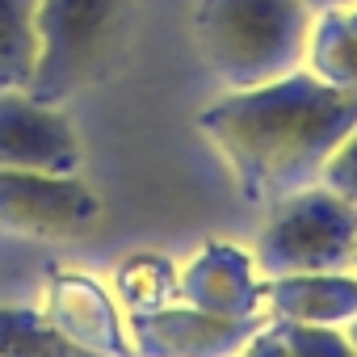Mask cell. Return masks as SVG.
Here are the masks:
<instances>
[{"mask_svg":"<svg viewBox=\"0 0 357 357\" xmlns=\"http://www.w3.org/2000/svg\"><path fill=\"white\" fill-rule=\"evenodd\" d=\"M43 315L80 349L97 357H139L126 332V315L114 303V294L76 269H55L47 282Z\"/></svg>","mask_w":357,"mask_h":357,"instance_id":"9","label":"cell"},{"mask_svg":"<svg viewBox=\"0 0 357 357\" xmlns=\"http://www.w3.org/2000/svg\"><path fill=\"white\" fill-rule=\"evenodd\" d=\"M176 298L223 315V319H252L269 315L265 307V278L248 248L236 244H206L185 265H176Z\"/></svg>","mask_w":357,"mask_h":357,"instance_id":"8","label":"cell"},{"mask_svg":"<svg viewBox=\"0 0 357 357\" xmlns=\"http://www.w3.org/2000/svg\"><path fill=\"white\" fill-rule=\"evenodd\" d=\"M344 336H349V344H353V353H357V319H353V324H344Z\"/></svg>","mask_w":357,"mask_h":357,"instance_id":"19","label":"cell"},{"mask_svg":"<svg viewBox=\"0 0 357 357\" xmlns=\"http://www.w3.org/2000/svg\"><path fill=\"white\" fill-rule=\"evenodd\" d=\"M265 307L273 319L286 324H315V328H344L357 319V273H290L265 278Z\"/></svg>","mask_w":357,"mask_h":357,"instance_id":"10","label":"cell"},{"mask_svg":"<svg viewBox=\"0 0 357 357\" xmlns=\"http://www.w3.org/2000/svg\"><path fill=\"white\" fill-rule=\"evenodd\" d=\"M357 252V206L324 185H307L269 206L252 261L261 278L290 273H340L353 269Z\"/></svg>","mask_w":357,"mask_h":357,"instance_id":"4","label":"cell"},{"mask_svg":"<svg viewBox=\"0 0 357 357\" xmlns=\"http://www.w3.org/2000/svg\"><path fill=\"white\" fill-rule=\"evenodd\" d=\"M349 5H357V0H307V9H315V13H324V9H349Z\"/></svg>","mask_w":357,"mask_h":357,"instance_id":"18","label":"cell"},{"mask_svg":"<svg viewBox=\"0 0 357 357\" xmlns=\"http://www.w3.org/2000/svg\"><path fill=\"white\" fill-rule=\"evenodd\" d=\"M353 126L357 97L328 89L307 68L257 89H227L198 114V130L219 147L240 194L257 206L319 185L328 155Z\"/></svg>","mask_w":357,"mask_h":357,"instance_id":"1","label":"cell"},{"mask_svg":"<svg viewBox=\"0 0 357 357\" xmlns=\"http://www.w3.org/2000/svg\"><path fill=\"white\" fill-rule=\"evenodd\" d=\"M290 357H357L344 328H315V324H286L278 319Z\"/></svg>","mask_w":357,"mask_h":357,"instance_id":"15","label":"cell"},{"mask_svg":"<svg viewBox=\"0 0 357 357\" xmlns=\"http://www.w3.org/2000/svg\"><path fill=\"white\" fill-rule=\"evenodd\" d=\"M80 160L84 147L63 105H43L26 89H0V168L76 172Z\"/></svg>","mask_w":357,"mask_h":357,"instance_id":"7","label":"cell"},{"mask_svg":"<svg viewBox=\"0 0 357 357\" xmlns=\"http://www.w3.org/2000/svg\"><path fill=\"white\" fill-rule=\"evenodd\" d=\"M101 223V198L76 172L0 168V227L30 240H68Z\"/></svg>","mask_w":357,"mask_h":357,"instance_id":"5","label":"cell"},{"mask_svg":"<svg viewBox=\"0 0 357 357\" xmlns=\"http://www.w3.org/2000/svg\"><path fill=\"white\" fill-rule=\"evenodd\" d=\"M319 185L332 190L336 198H344L349 206H357V126L340 139V147L328 155L324 172H319Z\"/></svg>","mask_w":357,"mask_h":357,"instance_id":"16","label":"cell"},{"mask_svg":"<svg viewBox=\"0 0 357 357\" xmlns=\"http://www.w3.org/2000/svg\"><path fill=\"white\" fill-rule=\"evenodd\" d=\"M353 273H357V252H353Z\"/></svg>","mask_w":357,"mask_h":357,"instance_id":"20","label":"cell"},{"mask_svg":"<svg viewBox=\"0 0 357 357\" xmlns=\"http://www.w3.org/2000/svg\"><path fill=\"white\" fill-rule=\"evenodd\" d=\"M273 315L223 319L190 303H168L147 315H126V332L139 357H236Z\"/></svg>","mask_w":357,"mask_h":357,"instance_id":"6","label":"cell"},{"mask_svg":"<svg viewBox=\"0 0 357 357\" xmlns=\"http://www.w3.org/2000/svg\"><path fill=\"white\" fill-rule=\"evenodd\" d=\"M38 0H0V89H26L38 63Z\"/></svg>","mask_w":357,"mask_h":357,"instance_id":"14","label":"cell"},{"mask_svg":"<svg viewBox=\"0 0 357 357\" xmlns=\"http://www.w3.org/2000/svg\"><path fill=\"white\" fill-rule=\"evenodd\" d=\"M236 357H290V349H286V336H282V328H278V319H269Z\"/></svg>","mask_w":357,"mask_h":357,"instance_id":"17","label":"cell"},{"mask_svg":"<svg viewBox=\"0 0 357 357\" xmlns=\"http://www.w3.org/2000/svg\"><path fill=\"white\" fill-rule=\"evenodd\" d=\"M122 30L126 0H38V63L26 93L43 105L72 101L114 68L126 38Z\"/></svg>","mask_w":357,"mask_h":357,"instance_id":"3","label":"cell"},{"mask_svg":"<svg viewBox=\"0 0 357 357\" xmlns=\"http://www.w3.org/2000/svg\"><path fill=\"white\" fill-rule=\"evenodd\" d=\"M311 22L307 0H202L194 47L223 89H257L303 68Z\"/></svg>","mask_w":357,"mask_h":357,"instance_id":"2","label":"cell"},{"mask_svg":"<svg viewBox=\"0 0 357 357\" xmlns=\"http://www.w3.org/2000/svg\"><path fill=\"white\" fill-rule=\"evenodd\" d=\"M303 68L328 89L357 97V5L315 13Z\"/></svg>","mask_w":357,"mask_h":357,"instance_id":"11","label":"cell"},{"mask_svg":"<svg viewBox=\"0 0 357 357\" xmlns=\"http://www.w3.org/2000/svg\"><path fill=\"white\" fill-rule=\"evenodd\" d=\"M0 357H97L72 344L43 311L0 307Z\"/></svg>","mask_w":357,"mask_h":357,"instance_id":"13","label":"cell"},{"mask_svg":"<svg viewBox=\"0 0 357 357\" xmlns=\"http://www.w3.org/2000/svg\"><path fill=\"white\" fill-rule=\"evenodd\" d=\"M114 303L122 315H147L176 303V265L160 252H130L114 265Z\"/></svg>","mask_w":357,"mask_h":357,"instance_id":"12","label":"cell"}]
</instances>
